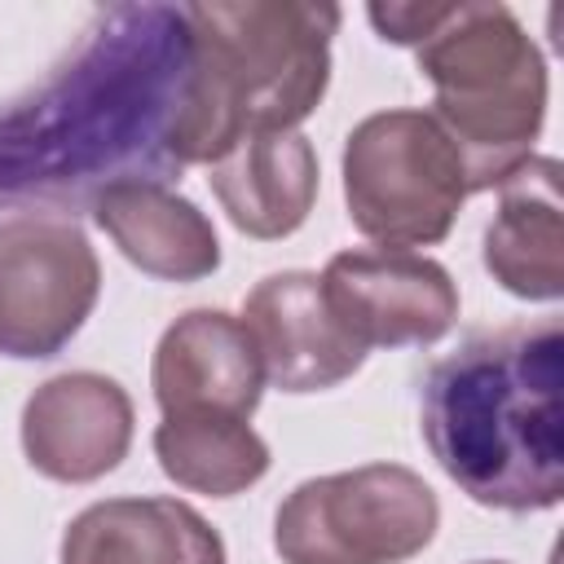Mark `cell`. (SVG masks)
Listing matches in <instances>:
<instances>
[{
	"label": "cell",
	"instance_id": "obj_9",
	"mask_svg": "<svg viewBox=\"0 0 564 564\" xmlns=\"http://www.w3.org/2000/svg\"><path fill=\"white\" fill-rule=\"evenodd\" d=\"M242 326L260 352L264 383L282 392H322L352 379L366 348L339 326L322 278L304 269L269 273L242 304Z\"/></svg>",
	"mask_w": 564,
	"mask_h": 564
},
{
	"label": "cell",
	"instance_id": "obj_12",
	"mask_svg": "<svg viewBox=\"0 0 564 564\" xmlns=\"http://www.w3.org/2000/svg\"><path fill=\"white\" fill-rule=\"evenodd\" d=\"M62 564H225V542L189 502L106 498L66 524Z\"/></svg>",
	"mask_w": 564,
	"mask_h": 564
},
{
	"label": "cell",
	"instance_id": "obj_11",
	"mask_svg": "<svg viewBox=\"0 0 564 564\" xmlns=\"http://www.w3.org/2000/svg\"><path fill=\"white\" fill-rule=\"evenodd\" d=\"M150 383L163 414L251 419L264 392V370L242 317L225 308H189L163 330Z\"/></svg>",
	"mask_w": 564,
	"mask_h": 564
},
{
	"label": "cell",
	"instance_id": "obj_15",
	"mask_svg": "<svg viewBox=\"0 0 564 564\" xmlns=\"http://www.w3.org/2000/svg\"><path fill=\"white\" fill-rule=\"evenodd\" d=\"M207 181L242 234L286 238L313 212L317 154L304 132H256L216 159Z\"/></svg>",
	"mask_w": 564,
	"mask_h": 564
},
{
	"label": "cell",
	"instance_id": "obj_3",
	"mask_svg": "<svg viewBox=\"0 0 564 564\" xmlns=\"http://www.w3.org/2000/svg\"><path fill=\"white\" fill-rule=\"evenodd\" d=\"M189 84L172 128V163H216L242 137L295 132L326 93L335 4L234 0L185 4Z\"/></svg>",
	"mask_w": 564,
	"mask_h": 564
},
{
	"label": "cell",
	"instance_id": "obj_16",
	"mask_svg": "<svg viewBox=\"0 0 564 564\" xmlns=\"http://www.w3.org/2000/svg\"><path fill=\"white\" fill-rule=\"evenodd\" d=\"M154 454L181 489L212 498H234L269 471V445L234 414H163Z\"/></svg>",
	"mask_w": 564,
	"mask_h": 564
},
{
	"label": "cell",
	"instance_id": "obj_1",
	"mask_svg": "<svg viewBox=\"0 0 564 564\" xmlns=\"http://www.w3.org/2000/svg\"><path fill=\"white\" fill-rule=\"evenodd\" d=\"M185 84V4L101 9L75 53L0 110V207H75L110 185L172 172L167 141Z\"/></svg>",
	"mask_w": 564,
	"mask_h": 564
},
{
	"label": "cell",
	"instance_id": "obj_4",
	"mask_svg": "<svg viewBox=\"0 0 564 564\" xmlns=\"http://www.w3.org/2000/svg\"><path fill=\"white\" fill-rule=\"evenodd\" d=\"M366 18L383 40L419 53V70L436 88L427 115L458 145L471 194L533 159L546 66L507 4H370Z\"/></svg>",
	"mask_w": 564,
	"mask_h": 564
},
{
	"label": "cell",
	"instance_id": "obj_5",
	"mask_svg": "<svg viewBox=\"0 0 564 564\" xmlns=\"http://www.w3.org/2000/svg\"><path fill=\"white\" fill-rule=\"evenodd\" d=\"M467 194V163L427 110H379L348 132V220L379 247L441 242Z\"/></svg>",
	"mask_w": 564,
	"mask_h": 564
},
{
	"label": "cell",
	"instance_id": "obj_13",
	"mask_svg": "<svg viewBox=\"0 0 564 564\" xmlns=\"http://www.w3.org/2000/svg\"><path fill=\"white\" fill-rule=\"evenodd\" d=\"M498 212L485 229V269L520 300L564 295V203L560 163L529 159L502 185Z\"/></svg>",
	"mask_w": 564,
	"mask_h": 564
},
{
	"label": "cell",
	"instance_id": "obj_8",
	"mask_svg": "<svg viewBox=\"0 0 564 564\" xmlns=\"http://www.w3.org/2000/svg\"><path fill=\"white\" fill-rule=\"evenodd\" d=\"M317 278L330 313L366 352L436 344L458 322V286L449 269L419 251L352 247L330 256Z\"/></svg>",
	"mask_w": 564,
	"mask_h": 564
},
{
	"label": "cell",
	"instance_id": "obj_2",
	"mask_svg": "<svg viewBox=\"0 0 564 564\" xmlns=\"http://www.w3.org/2000/svg\"><path fill=\"white\" fill-rule=\"evenodd\" d=\"M564 326L471 335L423 379V441L480 507L546 511L564 494Z\"/></svg>",
	"mask_w": 564,
	"mask_h": 564
},
{
	"label": "cell",
	"instance_id": "obj_7",
	"mask_svg": "<svg viewBox=\"0 0 564 564\" xmlns=\"http://www.w3.org/2000/svg\"><path fill=\"white\" fill-rule=\"evenodd\" d=\"M101 291V264L84 229L62 212L0 220V352L40 361L62 352Z\"/></svg>",
	"mask_w": 564,
	"mask_h": 564
},
{
	"label": "cell",
	"instance_id": "obj_14",
	"mask_svg": "<svg viewBox=\"0 0 564 564\" xmlns=\"http://www.w3.org/2000/svg\"><path fill=\"white\" fill-rule=\"evenodd\" d=\"M97 225L150 278L198 282L220 269V238L212 220L163 181H123L93 198Z\"/></svg>",
	"mask_w": 564,
	"mask_h": 564
},
{
	"label": "cell",
	"instance_id": "obj_6",
	"mask_svg": "<svg viewBox=\"0 0 564 564\" xmlns=\"http://www.w3.org/2000/svg\"><path fill=\"white\" fill-rule=\"evenodd\" d=\"M441 524L432 485L401 463H366L295 485L273 516L282 564H401Z\"/></svg>",
	"mask_w": 564,
	"mask_h": 564
},
{
	"label": "cell",
	"instance_id": "obj_10",
	"mask_svg": "<svg viewBox=\"0 0 564 564\" xmlns=\"http://www.w3.org/2000/svg\"><path fill=\"white\" fill-rule=\"evenodd\" d=\"M132 445L128 392L93 370H70L40 383L22 405V449L48 480L84 485L123 463Z\"/></svg>",
	"mask_w": 564,
	"mask_h": 564
},
{
	"label": "cell",
	"instance_id": "obj_17",
	"mask_svg": "<svg viewBox=\"0 0 564 564\" xmlns=\"http://www.w3.org/2000/svg\"><path fill=\"white\" fill-rule=\"evenodd\" d=\"M476 564H502V560H476Z\"/></svg>",
	"mask_w": 564,
	"mask_h": 564
}]
</instances>
